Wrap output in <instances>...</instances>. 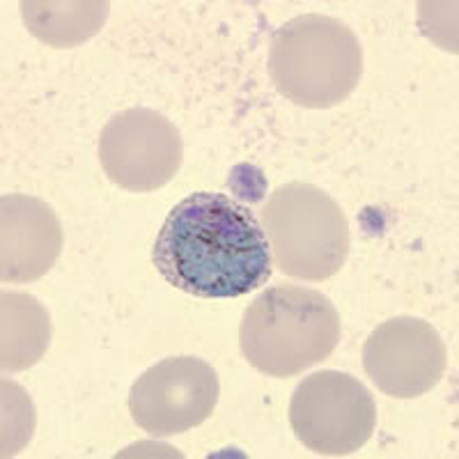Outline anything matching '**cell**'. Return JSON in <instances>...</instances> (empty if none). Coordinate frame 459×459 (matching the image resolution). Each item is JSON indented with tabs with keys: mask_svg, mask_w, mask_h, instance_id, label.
<instances>
[{
	"mask_svg": "<svg viewBox=\"0 0 459 459\" xmlns=\"http://www.w3.org/2000/svg\"><path fill=\"white\" fill-rule=\"evenodd\" d=\"M23 22L28 30L56 48H69L94 37L108 19L110 5L101 0H76V3H35L23 0Z\"/></svg>",
	"mask_w": 459,
	"mask_h": 459,
	"instance_id": "obj_11",
	"label": "cell"
},
{
	"mask_svg": "<svg viewBox=\"0 0 459 459\" xmlns=\"http://www.w3.org/2000/svg\"><path fill=\"white\" fill-rule=\"evenodd\" d=\"M239 342L246 360L262 375L297 377L333 354L340 315L317 290L269 287L246 308Z\"/></svg>",
	"mask_w": 459,
	"mask_h": 459,
	"instance_id": "obj_2",
	"label": "cell"
},
{
	"mask_svg": "<svg viewBox=\"0 0 459 459\" xmlns=\"http://www.w3.org/2000/svg\"><path fill=\"white\" fill-rule=\"evenodd\" d=\"M179 129L152 108H126L113 115L100 136V161L106 178L131 194L166 186L182 166Z\"/></svg>",
	"mask_w": 459,
	"mask_h": 459,
	"instance_id": "obj_6",
	"label": "cell"
},
{
	"mask_svg": "<svg viewBox=\"0 0 459 459\" xmlns=\"http://www.w3.org/2000/svg\"><path fill=\"white\" fill-rule=\"evenodd\" d=\"M219 402V377L207 360L170 356L143 372L129 393L134 423L152 437H175L207 420Z\"/></svg>",
	"mask_w": 459,
	"mask_h": 459,
	"instance_id": "obj_7",
	"label": "cell"
},
{
	"mask_svg": "<svg viewBox=\"0 0 459 459\" xmlns=\"http://www.w3.org/2000/svg\"><path fill=\"white\" fill-rule=\"evenodd\" d=\"M152 262L168 285L200 299H237L272 278V246L251 209L223 194L188 195L159 230Z\"/></svg>",
	"mask_w": 459,
	"mask_h": 459,
	"instance_id": "obj_1",
	"label": "cell"
},
{
	"mask_svg": "<svg viewBox=\"0 0 459 459\" xmlns=\"http://www.w3.org/2000/svg\"><path fill=\"white\" fill-rule=\"evenodd\" d=\"M269 74L278 92L303 108H331L363 76V47L333 16H294L273 32Z\"/></svg>",
	"mask_w": 459,
	"mask_h": 459,
	"instance_id": "obj_3",
	"label": "cell"
},
{
	"mask_svg": "<svg viewBox=\"0 0 459 459\" xmlns=\"http://www.w3.org/2000/svg\"><path fill=\"white\" fill-rule=\"evenodd\" d=\"M290 425L315 455L342 457L370 441L377 428V407L370 391L356 377L322 370L294 388Z\"/></svg>",
	"mask_w": 459,
	"mask_h": 459,
	"instance_id": "obj_5",
	"label": "cell"
},
{
	"mask_svg": "<svg viewBox=\"0 0 459 459\" xmlns=\"http://www.w3.org/2000/svg\"><path fill=\"white\" fill-rule=\"evenodd\" d=\"M363 368L381 393L413 400L444 379L448 350L432 324L400 315L379 324L366 340Z\"/></svg>",
	"mask_w": 459,
	"mask_h": 459,
	"instance_id": "obj_8",
	"label": "cell"
},
{
	"mask_svg": "<svg viewBox=\"0 0 459 459\" xmlns=\"http://www.w3.org/2000/svg\"><path fill=\"white\" fill-rule=\"evenodd\" d=\"M63 251L60 219L44 200L5 195L0 200V278L30 282L51 272Z\"/></svg>",
	"mask_w": 459,
	"mask_h": 459,
	"instance_id": "obj_9",
	"label": "cell"
},
{
	"mask_svg": "<svg viewBox=\"0 0 459 459\" xmlns=\"http://www.w3.org/2000/svg\"><path fill=\"white\" fill-rule=\"evenodd\" d=\"M262 228L273 264L290 278L322 282L335 276L350 255L347 216L315 184L278 186L262 209Z\"/></svg>",
	"mask_w": 459,
	"mask_h": 459,
	"instance_id": "obj_4",
	"label": "cell"
},
{
	"mask_svg": "<svg viewBox=\"0 0 459 459\" xmlns=\"http://www.w3.org/2000/svg\"><path fill=\"white\" fill-rule=\"evenodd\" d=\"M51 342V317L35 297L3 292L0 297V368L28 370L42 359Z\"/></svg>",
	"mask_w": 459,
	"mask_h": 459,
	"instance_id": "obj_10",
	"label": "cell"
}]
</instances>
